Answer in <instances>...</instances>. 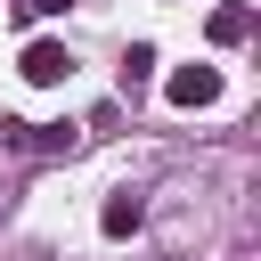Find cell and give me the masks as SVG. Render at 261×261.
I'll use <instances>...</instances> for the list:
<instances>
[{
    "mask_svg": "<svg viewBox=\"0 0 261 261\" xmlns=\"http://www.w3.org/2000/svg\"><path fill=\"white\" fill-rule=\"evenodd\" d=\"M163 98H171V106H212V98H220V65H179V73L163 82Z\"/></svg>",
    "mask_w": 261,
    "mask_h": 261,
    "instance_id": "cell-1",
    "label": "cell"
},
{
    "mask_svg": "<svg viewBox=\"0 0 261 261\" xmlns=\"http://www.w3.org/2000/svg\"><path fill=\"white\" fill-rule=\"evenodd\" d=\"M65 73H73L65 41H33V49H24V82H65Z\"/></svg>",
    "mask_w": 261,
    "mask_h": 261,
    "instance_id": "cell-2",
    "label": "cell"
},
{
    "mask_svg": "<svg viewBox=\"0 0 261 261\" xmlns=\"http://www.w3.org/2000/svg\"><path fill=\"white\" fill-rule=\"evenodd\" d=\"M139 220H147V204H139L130 188H122V196H106V212H98V228H106V237H139Z\"/></svg>",
    "mask_w": 261,
    "mask_h": 261,
    "instance_id": "cell-3",
    "label": "cell"
},
{
    "mask_svg": "<svg viewBox=\"0 0 261 261\" xmlns=\"http://www.w3.org/2000/svg\"><path fill=\"white\" fill-rule=\"evenodd\" d=\"M8 147H73V130H41V122H0Z\"/></svg>",
    "mask_w": 261,
    "mask_h": 261,
    "instance_id": "cell-4",
    "label": "cell"
},
{
    "mask_svg": "<svg viewBox=\"0 0 261 261\" xmlns=\"http://www.w3.org/2000/svg\"><path fill=\"white\" fill-rule=\"evenodd\" d=\"M245 33H253V8H212V41L220 49H237Z\"/></svg>",
    "mask_w": 261,
    "mask_h": 261,
    "instance_id": "cell-5",
    "label": "cell"
},
{
    "mask_svg": "<svg viewBox=\"0 0 261 261\" xmlns=\"http://www.w3.org/2000/svg\"><path fill=\"white\" fill-rule=\"evenodd\" d=\"M147 73H155V49H147V41H130V57H122V90H139Z\"/></svg>",
    "mask_w": 261,
    "mask_h": 261,
    "instance_id": "cell-6",
    "label": "cell"
}]
</instances>
